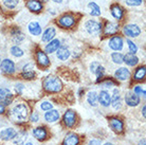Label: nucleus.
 I'll list each match as a JSON object with an SVG mask.
<instances>
[{
	"instance_id": "nucleus-47",
	"label": "nucleus",
	"mask_w": 146,
	"mask_h": 145,
	"mask_svg": "<svg viewBox=\"0 0 146 145\" xmlns=\"http://www.w3.org/2000/svg\"><path fill=\"white\" fill-rule=\"evenodd\" d=\"M145 110H146V106H143V108H142V114H143V118H146Z\"/></svg>"
},
{
	"instance_id": "nucleus-19",
	"label": "nucleus",
	"mask_w": 146,
	"mask_h": 145,
	"mask_svg": "<svg viewBox=\"0 0 146 145\" xmlns=\"http://www.w3.org/2000/svg\"><path fill=\"white\" fill-rule=\"evenodd\" d=\"M110 104L112 105L113 109H115V110H119V109L122 108V98L120 95V91L117 89H114V91H113V95L111 98Z\"/></svg>"
},
{
	"instance_id": "nucleus-1",
	"label": "nucleus",
	"mask_w": 146,
	"mask_h": 145,
	"mask_svg": "<svg viewBox=\"0 0 146 145\" xmlns=\"http://www.w3.org/2000/svg\"><path fill=\"white\" fill-rule=\"evenodd\" d=\"M42 87L49 93H58L62 89V83L57 76H47L42 80Z\"/></svg>"
},
{
	"instance_id": "nucleus-33",
	"label": "nucleus",
	"mask_w": 146,
	"mask_h": 145,
	"mask_svg": "<svg viewBox=\"0 0 146 145\" xmlns=\"http://www.w3.org/2000/svg\"><path fill=\"white\" fill-rule=\"evenodd\" d=\"M123 56L124 55L120 53V52H113L112 54H111V59H112V62L114 64L121 65V64H123Z\"/></svg>"
},
{
	"instance_id": "nucleus-24",
	"label": "nucleus",
	"mask_w": 146,
	"mask_h": 145,
	"mask_svg": "<svg viewBox=\"0 0 146 145\" xmlns=\"http://www.w3.org/2000/svg\"><path fill=\"white\" fill-rule=\"evenodd\" d=\"M110 12H111V15H112L117 20L123 19L124 12H123V9H122L119 4H112L111 7H110Z\"/></svg>"
},
{
	"instance_id": "nucleus-23",
	"label": "nucleus",
	"mask_w": 146,
	"mask_h": 145,
	"mask_svg": "<svg viewBox=\"0 0 146 145\" xmlns=\"http://www.w3.org/2000/svg\"><path fill=\"white\" fill-rule=\"evenodd\" d=\"M120 29V25L115 22H107L104 28V34L105 35H114Z\"/></svg>"
},
{
	"instance_id": "nucleus-30",
	"label": "nucleus",
	"mask_w": 146,
	"mask_h": 145,
	"mask_svg": "<svg viewBox=\"0 0 146 145\" xmlns=\"http://www.w3.org/2000/svg\"><path fill=\"white\" fill-rule=\"evenodd\" d=\"M87 101H88V103H89V105L95 107V106L98 105V103H99V102H98V93H96L95 91H90V92H88Z\"/></svg>"
},
{
	"instance_id": "nucleus-45",
	"label": "nucleus",
	"mask_w": 146,
	"mask_h": 145,
	"mask_svg": "<svg viewBox=\"0 0 146 145\" xmlns=\"http://www.w3.org/2000/svg\"><path fill=\"white\" fill-rule=\"evenodd\" d=\"M89 145H101V142L99 140H91L89 142Z\"/></svg>"
},
{
	"instance_id": "nucleus-25",
	"label": "nucleus",
	"mask_w": 146,
	"mask_h": 145,
	"mask_svg": "<svg viewBox=\"0 0 146 145\" xmlns=\"http://www.w3.org/2000/svg\"><path fill=\"white\" fill-rule=\"evenodd\" d=\"M55 35H56V31H55L54 28H48L46 31L44 32L42 34V36H41V40L44 41V43H49V41H51V40L54 39Z\"/></svg>"
},
{
	"instance_id": "nucleus-12",
	"label": "nucleus",
	"mask_w": 146,
	"mask_h": 145,
	"mask_svg": "<svg viewBox=\"0 0 146 145\" xmlns=\"http://www.w3.org/2000/svg\"><path fill=\"white\" fill-rule=\"evenodd\" d=\"M98 102L103 107H109L110 103H111V95L109 94L108 91L101 90V92L98 94Z\"/></svg>"
},
{
	"instance_id": "nucleus-44",
	"label": "nucleus",
	"mask_w": 146,
	"mask_h": 145,
	"mask_svg": "<svg viewBox=\"0 0 146 145\" xmlns=\"http://www.w3.org/2000/svg\"><path fill=\"white\" fill-rule=\"evenodd\" d=\"M105 87H107V88H110V87H112V86H114V83H113L112 80H106L105 83L103 84Z\"/></svg>"
},
{
	"instance_id": "nucleus-15",
	"label": "nucleus",
	"mask_w": 146,
	"mask_h": 145,
	"mask_svg": "<svg viewBox=\"0 0 146 145\" xmlns=\"http://www.w3.org/2000/svg\"><path fill=\"white\" fill-rule=\"evenodd\" d=\"M60 118V114H59V111L56 110V109H51L49 111H46L44 113V120L49 122V123H55L57 122Z\"/></svg>"
},
{
	"instance_id": "nucleus-16",
	"label": "nucleus",
	"mask_w": 146,
	"mask_h": 145,
	"mask_svg": "<svg viewBox=\"0 0 146 145\" xmlns=\"http://www.w3.org/2000/svg\"><path fill=\"white\" fill-rule=\"evenodd\" d=\"M114 77L119 80H122V82L127 80H129V77H130V71H129L127 68H124V67L119 68V69L114 72Z\"/></svg>"
},
{
	"instance_id": "nucleus-29",
	"label": "nucleus",
	"mask_w": 146,
	"mask_h": 145,
	"mask_svg": "<svg viewBox=\"0 0 146 145\" xmlns=\"http://www.w3.org/2000/svg\"><path fill=\"white\" fill-rule=\"evenodd\" d=\"M145 74H146L145 66H141L138 69H135V74H133V78H135V80H144Z\"/></svg>"
},
{
	"instance_id": "nucleus-48",
	"label": "nucleus",
	"mask_w": 146,
	"mask_h": 145,
	"mask_svg": "<svg viewBox=\"0 0 146 145\" xmlns=\"http://www.w3.org/2000/svg\"><path fill=\"white\" fill-rule=\"evenodd\" d=\"M139 145H145V139H143V140H141L139 143Z\"/></svg>"
},
{
	"instance_id": "nucleus-32",
	"label": "nucleus",
	"mask_w": 146,
	"mask_h": 145,
	"mask_svg": "<svg viewBox=\"0 0 146 145\" xmlns=\"http://www.w3.org/2000/svg\"><path fill=\"white\" fill-rule=\"evenodd\" d=\"M10 51H11V54L13 55V56H15V57H21V56H23V54H25L23 50H22L20 47H18V46H13Z\"/></svg>"
},
{
	"instance_id": "nucleus-42",
	"label": "nucleus",
	"mask_w": 146,
	"mask_h": 145,
	"mask_svg": "<svg viewBox=\"0 0 146 145\" xmlns=\"http://www.w3.org/2000/svg\"><path fill=\"white\" fill-rule=\"evenodd\" d=\"M101 65L99 62H93L90 65V70H91V72L92 73H95V71H96V69H98V67Z\"/></svg>"
},
{
	"instance_id": "nucleus-10",
	"label": "nucleus",
	"mask_w": 146,
	"mask_h": 145,
	"mask_svg": "<svg viewBox=\"0 0 146 145\" xmlns=\"http://www.w3.org/2000/svg\"><path fill=\"white\" fill-rule=\"evenodd\" d=\"M109 45L110 49H112L114 51H121L123 49V46H124V41H123V38L121 36H112L111 38L109 39Z\"/></svg>"
},
{
	"instance_id": "nucleus-14",
	"label": "nucleus",
	"mask_w": 146,
	"mask_h": 145,
	"mask_svg": "<svg viewBox=\"0 0 146 145\" xmlns=\"http://www.w3.org/2000/svg\"><path fill=\"white\" fill-rule=\"evenodd\" d=\"M16 134H17V131L15 130L14 128L9 127V128H5L0 131V139L3 141H12L15 139Z\"/></svg>"
},
{
	"instance_id": "nucleus-22",
	"label": "nucleus",
	"mask_w": 146,
	"mask_h": 145,
	"mask_svg": "<svg viewBox=\"0 0 146 145\" xmlns=\"http://www.w3.org/2000/svg\"><path fill=\"white\" fill-rule=\"evenodd\" d=\"M59 47H60V40L59 39H53L51 41H49V44L44 47V51L48 54H51V53H54L58 50Z\"/></svg>"
},
{
	"instance_id": "nucleus-46",
	"label": "nucleus",
	"mask_w": 146,
	"mask_h": 145,
	"mask_svg": "<svg viewBox=\"0 0 146 145\" xmlns=\"http://www.w3.org/2000/svg\"><path fill=\"white\" fill-rule=\"evenodd\" d=\"M4 112H5V108L2 104H0V114H3Z\"/></svg>"
},
{
	"instance_id": "nucleus-51",
	"label": "nucleus",
	"mask_w": 146,
	"mask_h": 145,
	"mask_svg": "<svg viewBox=\"0 0 146 145\" xmlns=\"http://www.w3.org/2000/svg\"><path fill=\"white\" fill-rule=\"evenodd\" d=\"M25 145H33V144H32V143H30V142H28V143H26Z\"/></svg>"
},
{
	"instance_id": "nucleus-8",
	"label": "nucleus",
	"mask_w": 146,
	"mask_h": 145,
	"mask_svg": "<svg viewBox=\"0 0 146 145\" xmlns=\"http://www.w3.org/2000/svg\"><path fill=\"white\" fill-rule=\"evenodd\" d=\"M13 94L11 93V91L9 90L7 88H0V104L2 103L3 106L10 105L12 102H13Z\"/></svg>"
},
{
	"instance_id": "nucleus-36",
	"label": "nucleus",
	"mask_w": 146,
	"mask_h": 145,
	"mask_svg": "<svg viewBox=\"0 0 146 145\" xmlns=\"http://www.w3.org/2000/svg\"><path fill=\"white\" fill-rule=\"evenodd\" d=\"M2 2L7 9H14L18 4L19 0H2Z\"/></svg>"
},
{
	"instance_id": "nucleus-49",
	"label": "nucleus",
	"mask_w": 146,
	"mask_h": 145,
	"mask_svg": "<svg viewBox=\"0 0 146 145\" xmlns=\"http://www.w3.org/2000/svg\"><path fill=\"white\" fill-rule=\"evenodd\" d=\"M52 1H54V2H56V3H62V0H52Z\"/></svg>"
},
{
	"instance_id": "nucleus-26",
	"label": "nucleus",
	"mask_w": 146,
	"mask_h": 145,
	"mask_svg": "<svg viewBox=\"0 0 146 145\" xmlns=\"http://www.w3.org/2000/svg\"><path fill=\"white\" fill-rule=\"evenodd\" d=\"M123 63H125L127 66L130 67H135L138 63H139V58L135 56V54H131V53H127L123 56Z\"/></svg>"
},
{
	"instance_id": "nucleus-43",
	"label": "nucleus",
	"mask_w": 146,
	"mask_h": 145,
	"mask_svg": "<svg viewBox=\"0 0 146 145\" xmlns=\"http://www.w3.org/2000/svg\"><path fill=\"white\" fill-rule=\"evenodd\" d=\"M22 89H23V86H22L21 84H17V85L15 86L16 93H18V94H21V93H22Z\"/></svg>"
},
{
	"instance_id": "nucleus-35",
	"label": "nucleus",
	"mask_w": 146,
	"mask_h": 145,
	"mask_svg": "<svg viewBox=\"0 0 146 145\" xmlns=\"http://www.w3.org/2000/svg\"><path fill=\"white\" fill-rule=\"evenodd\" d=\"M126 43H127L128 49H129V53L131 54H135L138 52V46L130 39H126Z\"/></svg>"
},
{
	"instance_id": "nucleus-40",
	"label": "nucleus",
	"mask_w": 146,
	"mask_h": 145,
	"mask_svg": "<svg viewBox=\"0 0 146 145\" xmlns=\"http://www.w3.org/2000/svg\"><path fill=\"white\" fill-rule=\"evenodd\" d=\"M133 93H135L137 95H140V94H143V96H145V90L142 89L141 86H135L133 88V91H132Z\"/></svg>"
},
{
	"instance_id": "nucleus-11",
	"label": "nucleus",
	"mask_w": 146,
	"mask_h": 145,
	"mask_svg": "<svg viewBox=\"0 0 146 145\" xmlns=\"http://www.w3.org/2000/svg\"><path fill=\"white\" fill-rule=\"evenodd\" d=\"M140 96L133 93L132 91H129L125 94V103L127 104L129 107H135L140 104Z\"/></svg>"
},
{
	"instance_id": "nucleus-3",
	"label": "nucleus",
	"mask_w": 146,
	"mask_h": 145,
	"mask_svg": "<svg viewBox=\"0 0 146 145\" xmlns=\"http://www.w3.org/2000/svg\"><path fill=\"white\" fill-rule=\"evenodd\" d=\"M85 29L91 35H99L102 31V25L94 19H90L85 23Z\"/></svg>"
},
{
	"instance_id": "nucleus-6",
	"label": "nucleus",
	"mask_w": 146,
	"mask_h": 145,
	"mask_svg": "<svg viewBox=\"0 0 146 145\" xmlns=\"http://www.w3.org/2000/svg\"><path fill=\"white\" fill-rule=\"evenodd\" d=\"M62 121H64V124L67 127L72 128L76 123V113H75V111H73L71 109L67 110L65 114H64V116H62Z\"/></svg>"
},
{
	"instance_id": "nucleus-13",
	"label": "nucleus",
	"mask_w": 146,
	"mask_h": 145,
	"mask_svg": "<svg viewBox=\"0 0 146 145\" xmlns=\"http://www.w3.org/2000/svg\"><path fill=\"white\" fill-rule=\"evenodd\" d=\"M36 61L38 63V65L40 67H44V68H47L50 66V59L48 57V55L46 52L41 50H38L36 52Z\"/></svg>"
},
{
	"instance_id": "nucleus-38",
	"label": "nucleus",
	"mask_w": 146,
	"mask_h": 145,
	"mask_svg": "<svg viewBox=\"0 0 146 145\" xmlns=\"http://www.w3.org/2000/svg\"><path fill=\"white\" fill-rule=\"evenodd\" d=\"M40 109L44 110V111H49V110L53 109V104H52L51 102L44 101L40 104Z\"/></svg>"
},
{
	"instance_id": "nucleus-52",
	"label": "nucleus",
	"mask_w": 146,
	"mask_h": 145,
	"mask_svg": "<svg viewBox=\"0 0 146 145\" xmlns=\"http://www.w3.org/2000/svg\"><path fill=\"white\" fill-rule=\"evenodd\" d=\"M0 63H1V58H0Z\"/></svg>"
},
{
	"instance_id": "nucleus-27",
	"label": "nucleus",
	"mask_w": 146,
	"mask_h": 145,
	"mask_svg": "<svg viewBox=\"0 0 146 145\" xmlns=\"http://www.w3.org/2000/svg\"><path fill=\"white\" fill-rule=\"evenodd\" d=\"M28 30H29V32L31 33L32 35H34V36H38V35H40L41 32H42L41 27H40V25L37 21L30 22L29 25H28Z\"/></svg>"
},
{
	"instance_id": "nucleus-18",
	"label": "nucleus",
	"mask_w": 146,
	"mask_h": 145,
	"mask_svg": "<svg viewBox=\"0 0 146 145\" xmlns=\"http://www.w3.org/2000/svg\"><path fill=\"white\" fill-rule=\"evenodd\" d=\"M22 76L23 78L26 80H32L35 77V73H34V64L30 63V64H27L23 69H22Z\"/></svg>"
},
{
	"instance_id": "nucleus-37",
	"label": "nucleus",
	"mask_w": 146,
	"mask_h": 145,
	"mask_svg": "<svg viewBox=\"0 0 146 145\" xmlns=\"http://www.w3.org/2000/svg\"><path fill=\"white\" fill-rule=\"evenodd\" d=\"M12 35L14 37V40H16V43H19V41L23 40V38H25V35L18 29H16V31H14V32L12 33Z\"/></svg>"
},
{
	"instance_id": "nucleus-28",
	"label": "nucleus",
	"mask_w": 146,
	"mask_h": 145,
	"mask_svg": "<svg viewBox=\"0 0 146 145\" xmlns=\"http://www.w3.org/2000/svg\"><path fill=\"white\" fill-rule=\"evenodd\" d=\"M70 55L71 53H70L69 49H67L66 47H59L58 50L56 51V56L60 61H67L70 57Z\"/></svg>"
},
{
	"instance_id": "nucleus-39",
	"label": "nucleus",
	"mask_w": 146,
	"mask_h": 145,
	"mask_svg": "<svg viewBox=\"0 0 146 145\" xmlns=\"http://www.w3.org/2000/svg\"><path fill=\"white\" fill-rule=\"evenodd\" d=\"M143 2V0H126V3L130 7H138L141 5Z\"/></svg>"
},
{
	"instance_id": "nucleus-4",
	"label": "nucleus",
	"mask_w": 146,
	"mask_h": 145,
	"mask_svg": "<svg viewBox=\"0 0 146 145\" xmlns=\"http://www.w3.org/2000/svg\"><path fill=\"white\" fill-rule=\"evenodd\" d=\"M0 69L1 71L4 73V74H13L16 70V66H15V63L13 61H11L10 58H5L3 61H1L0 63Z\"/></svg>"
},
{
	"instance_id": "nucleus-20",
	"label": "nucleus",
	"mask_w": 146,
	"mask_h": 145,
	"mask_svg": "<svg viewBox=\"0 0 146 145\" xmlns=\"http://www.w3.org/2000/svg\"><path fill=\"white\" fill-rule=\"evenodd\" d=\"M80 144V137L76 134L70 132L65 137L64 141H62V145H78Z\"/></svg>"
},
{
	"instance_id": "nucleus-31",
	"label": "nucleus",
	"mask_w": 146,
	"mask_h": 145,
	"mask_svg": "<svg viewBox=\"0 0 146 145\" xmlns=\"http://www.w3.org/2000/svg\"><path fill=\"white\" fill-rule=\"evenodd\" d=\"M88 7L90 9V14L92 16H100L101 15V7L98 5V4L95 3V2H90V3L88 4Z\"/></svg>"
},
{
	"instance_id": "nucleus-41",
	"label": "nucleus",
	"mask_w": 146,
	"mask_h": 145,
	"mask_svg": "<svg viewBox=\"0 0 146 145\" xmlns=\"http://www.w3.org/2000/svg\"><path fill=\"white\" fill-rule=\"evenodd\" d=\"M30 120H31L32 123H37V122L39 121V114H38V112H37V111H34V112L31 114V116H30Z\"/></svg>"
},
{
	"instance_id": "nucleus-17",
	"label": "nucleus",
	"mask_w": 146,
	"mask_h": 145,
	"mask_svg": "<svg viewBox=\"0 0 146 145\" xmlns=\"http://www.w3.org/2000/svg\"><path fill=\"white\" fill-rule=\"evenodd\" d=\"M33 136L35 139H37L38 141H44L48 137V131L46 129V127L44 126H38L33 129Z\"/></svg>"
},
{
	"instance_id": "nucleus-21",
	"label": "nucleus",
	"mask_w": 146,
	"mask_h": 145,
	"mask_svg": "<svg viewBox=\"0 0 146 145\" xmlns=\"http://www.w3.org/2000/svg\"><path fill=\"white\" fill-rule=\"evenodd\" d=\"M27 7H28L31 12L39 13V12H41V10H42V3L40 2L39 0H28Z\"/></svg>"
},
{
	"instance_id": "nucleus-5",
	"label": "nucleus",
	"mask_w": 146,
	"mask_h": 145,
	"mask_svg": "<svg viewBox=\"0 0 146 145\" xmlns=\"http://www.w3.org/2000/svg\"><path fill=\"white\" fill-rule=\"evenodd\" d=\"M57 22L64 29H70L75 25V17L71 14H65L58 19Z\"/></svg>"
},
{
	"instance_id": "nucleus-7",
	"label": "nucleus",
	"mask_w": 146,
	"mask_h": 145,
	"mask_svg": "<svg viewBox=\"0 0 146 145\" xmlns=\"http://www.w3.org/2000/svg\"><path fill=\"white\" fill-rule=\"evenodd\" d=\"M124 34L127 37H138L141 34V29L138 25H135V23H130V25H126L124 27Z\"/></svg>"
},
{
	"instance_id": "nucleus-50",
	"label": "nucleus",
	"mask_w": 146,
	"mask_h": 145,
	"mask_svg": "<svg viewBox=\"0 0 146 145\" xmlns=\"http://www.w3.org/2000/svg\"><path fill=\"white\" fill-rule=\"evenodd\" d=\"M104 145H113L112 143H109V142H107V143H105Z\"/></svg>"
},
{
	"instance_id": "nucleus-34",
	"label": "nucleus",
	"mask_w": 146,
	"mask_h": 145,
	"mask_svg": "<svg viewBox=\"0 0 146 145\" xmlns=\"http://www.w3.org/2000/svg\"><path fill=\"white\" fill-rule=\"evenodd\" d=\"M26 139H27V132L21 131V132H17V134H16V137H15V139H14V141H15V143H16V145H20L25 142Z\"/></svg>"
},
{
	"instance_id": "nucleus-9",
	"label": "nucleus",
	"mask_w": 146,
	"mask_h": 145,
	"mask_svg": "<svg viewBox=\"0 0 146 145\" xmlns=\"http://www.w3.org/2000/svg\"><path fill=\"white\" fill-rule=\"evenodd\" d=\"M109 125L111 127V129L113 131L117 132V134L122 132L123 129H124V123H123V121L121 120L120 118H117V116H111V118H109Z\"/></svg>"
},
{
	"instance_id": "nucleus-2",
	"label": "nucleus",
	"mask_w": 146,
	"mask_h": 145,
	"mask_svg": "<svg viewBox=\"0 0 146 145\" xmlns=\"http://www.w3.org/2000/svg\"><path fill=\"white\" fill-rule=\"evenodd\" d=\"M12 116L15 121L18 122H26L29 116V109L26 104H18L16 105L12 110Z\"/></svg>"
}]
</instances>
